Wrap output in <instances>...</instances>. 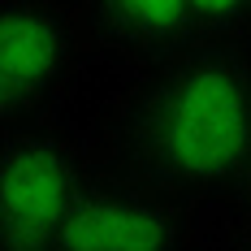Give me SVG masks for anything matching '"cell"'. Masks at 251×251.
<instances>
[{"label":"cell","mask_w":251,"mask_h":251,"mask_svg":"<svg viewBox=\"0 0 251 251\" xmlns=\"http://www.w3.org/2000/svg\"><path fill=\"white\" fill-rule=\"evenodd\" d=\"M96 22L108 39L151 56H186L200 48H229L251 26L247 0H117L100 4Z\"/></svg>","instance_id":"3"},{"label":"cell","mask_w":251,"mask_h":251,"mask_svg":"<svg viewBox=\"0 0 251 251\" xmlns=\"http://www.w3.org/2000/svg\"><path fill=\"white\" fill-rule=\"evenodd\" d=\"M78 195V165L61 143H9L0 151V251H56Z\"/></svg>","instance_id":"2"},{"label":"cell","mask_w":251,"mask_h":251,"mask_svg":"<svg viewBox=\"0 0 251 251\" xmlns=\"http://www.w3.org/2000/svg\"><path fill=\"white\" fill-rule=\"evenodd\" d=\"M134 165L174 191L251 169V65L238 48H200L165 65L130 117Z\"/></svg>","instance_id":"1"},{"label":"cell","mask_w":251,"mask_h":251,"mask_svg":"<svg viewBox=\"0 0 251 251\" xmlns=\"http://www.w3.org/2000/svg\"><path fill=\"white\" fill-rule=\"evenodd\" d=\"M174 247L177 226L160 203L82 186L56 251H174Z\"/></svg>","instance_id":"5"},{"label":"cell","mask_w":251,"mask_h":251,"mask_svg":"<svg viewBox=\"0 0 251 251\" xmlns=\"http://www.w3.org/2000/svg\"><path fill=\"white\" fill-rule=\"evenodd\" d=\"M70 56V26L44 4H0V122L30 113Z\"/></svg>","instance_id":"4"}]
</instances>
